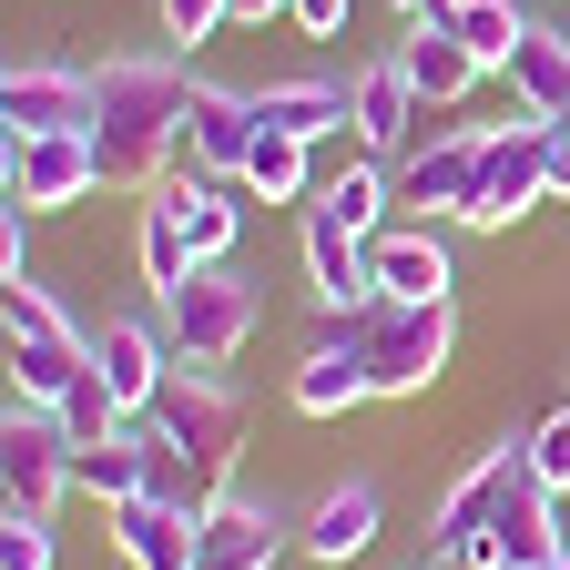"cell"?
I'll return each instance as SVG.
<instances>
[{
    "mask_svg": "<svg viewBox=\"0 0 570 570\" xmlns=\"http://www.w3.org/2000/svg\"><path fill=\"white\" fill-rule=\"evenodd\" d=\"M235 21V0H164V31L194 51V41H214V31H225Z\"/></svg>",
    "mask_w": 570,
    "mask_h": 570,
    "instance_id": "cell-33",
    "label": "cell"
},
{
    "mask_svg": "<svg viewBox=\"0 0 570 570\" xmlns=\"http://www.w3.org/2000/svg\"><path fill=\"white\" fill-rule=\"evenodd\" d=\"M367 540H377V489H367V479L326 489L316 510H306V530H296V550H306V560H326V570H346Z\"/></svg>",
    "mask_w": 570,
    "mask_h": 570,
    "instance_id": "cell-20",
    "label": "cell"
},
{
    "mask_svg": "<svg viewBox=\"0 0 570 570\" xmlns=\"http://www.w3.org/2000/svg\"><path fill=\"white\" fill-rule=\"evenodd\" d=\"M306 154H316V142H296V132H255L245 194H265V204H296V194H306Z\"/></svg>",
    "mask_w": 570,
    "mask_h": 570,
    "instance_id": "cell-28",
    "label": "cell"
},
{
    "mask_svg": "<svg viewBox=\"0 0 570 570\" xmlns=\"http://www.w3.org/2000/svg\"><path fill=\"white\" fill-rule=\"evenodd\" d=\"M540 194H550V122H540V112L489 122V132H479V184H469V204H459V225L499 235V225L530 214Z\"/></svg>",
    "mask_w": 570,
    "mask_h": 570,
    "instance_id": "cell-5",
    "label": "cell"
},
{
    "mask_svg": "<svg viewBox=\"0 0 570 570\" xmlns=\"http://www.w3.org/2000/svg\"><path fill=\"white\" fill-rule=\"evenodd\" d=\"M21 275H31V214L0 204V285H21Z\"/></svg>",
    "mask_w": 570,
    "mask_h": 570,
    "instance_id": "cell-34",
    "label": "cell"
},
{
    "mask_svg": "<svg viewBox=\"0 0 570 570\" xmlns=\"http://www.w3.org/2000/svg\"><path fill=\"white\" fill-rule=\"evenodd\" d=\"M11 336H82V326L51 306V285H31V275H21V285H11Z\"/></svg>",
    "mask_w": 570,
    "mask_h": 570,
    "instance_id": "cell-32",
    "label": "cell"
},
{
    "mask_svg": "<svg viewBox=\"0 0 570 570\" xmlns=\"http://www.w3.org/2000/svg\"><path fill=\"white\" fill-rule=\"evenodd\" d=\"M520 449H530V479H540V489L560 499V489H570V407H560V417H540Z\"/></svg>",
    "mask_w": 570,
    "mask_h": 570,
    "instance_id": "cell-31",
    "label": "cell"
},
{
    "mask_svg": "<svg viewBox=\"0 0 570 570\" xmlns=\"http://www.w3.org/2000/svg\"><path fill=\"white\" fill-rule=\"evenodd\" d=\"M346 316H356V346H367V377H377V397H417L428 377L449 367V346H459V316H449V296H439V306L367 296V306H346Z\"/></svg>",
    "mask_w": 570,
    "mask_h": 570,
    "instance_id": "cell-3",
    "label": "cell"
},
{
    "mask_svg": "<svg viewBox=\"0 0 570 570\" xmlns=\"http://www.w3.org/2000/svg\"><path fill=\"white\" fill-rule=\"evenodd\" d=\"M367 275H377V296H397V306H439L449 296V245L439 235H377Z\"/></svg>",
    "mask_w": 570,
    "mask_h": 570,
    "instance_id": "cell-22",
    "label": "cell"
},
{
    "mask_svg": "<svg viewBox=\"0 0 570 570\" xmlns=\"http://www.w3.org/2000/svg\"><path fill=\"white\" fill-rule=\"evenodd\" d=\"M397 61H407V82H417V102H428V112H449V102H459V92L479 82V51H469V41L449 31V21H417Z\"/></svg>",
    "mask_w": 570,
    "mask_h": 570,
    "instance_id": "cell-23",
    "label": "cell"
},
{
    "mask_svg": "<svg viewBox=\"0 0 570 570\" xmlns=\"http://www.w3.org/2000/svg\"><path fill=\"white\" fill-rule=\"evenodd\" d=\"M142 428L204 479V499H225V479H235V459H245V397L214 377V367H184L174 356V377H164V397L142 407Z\"/></svg>",
    "mask_w": 570,
    "mask_h": 570,
    "instance_id": "cell-2",
    "label": "cell"
},
{
    "mask_svg": "<svg viewBox=\"0 0 570 570\" xmlns=\"http://www.w3.org/2000/svg\"><path fill=\"white\" fill-rule=\"evenodd\" d=\"M0 122L11 132H92V71L21 61L11 82H0Z\"/></svg>",
    "mask_w": 570,
    "mask_h": 570,
    "instance_id": "cell-11",
    "label": "cell"
},
{
    "mask_svg": "<svg viewBox=\"0 0 570 570\" xmlns=\"http://www.w3.org/2000/svg\"><path fill=\"white\" fill-rule=\"evenodd\" d=\"M510 82H520V102L540 122H570V31H540L530 21V41L510 51Z\"/></svg>",
    "mask_w": 570,
    "mask_h": 570,
    "instance_id": "cell-26",
    "label": "cell"
},
{
    "mask_svg": "<svg viewBox=\"0 0 570 570\" xmlns=\"http://www.w3.org/2000/svg\"><path fill=\"white\" fill-rule=\"evenodd\" d=\"M82 377H92L82 336H11V407H61Z\"/></svg>",
    "mask_w": 570,
    "mask_h": 570,
    "instance_id": "cell-19",
    "label": "cell"
},
{
    "mask_svg": "<svg viewBox=\"0 0 570 570\" xmlns=\"http://www.w3.org/2000/svg\"><path fill=\"white\" fill-rule=\"evenodd\" d=\"M397 11H407V21H439V11H449V0H397Z\"/></svg>",
    "mask_w": 570,
    "mask_h": 570,
    "instance_id": "cell-37",
    "label": "cell"
},
{
    "mask_svg": "<svg viewBox=\"0 0 570 570\" xmlns=\"http://www.w3.org/2000/svg\"><path fill=\"white\" fill-rule=\"evenodd\" d=\"M255 122L265 132H296V142H326L356 122V82H265L255 92Z\"/></svg>",
    "mask_w": 570,
    "mask_h": 570,
    "instance_id": "cell-18",
    "label": "cell"
},
{
    "mask_svg": "<svg viewBox=\"0 0 570 570\" xmlns=\"http://www.w3.org/2000/svg\"><path fill=\"white\" fill-rule=\"evenodd\" d=\"M0 570H51V520L41 510H0Z\"/></svg>",
    "mask_w": 570,
    "mask_h": 570,
    "instance_id": "cell-30",
    "label": "cell"
},
{
    "mask_svg": "<svg viewBox=\"0 0 570 570\" xmlns=\"http://www.w3.org/2000/svg\"><path fill=\"white\" fill-rule=\"evenodd\" d=\"M255 92H225V82H194V112H184V164L194 174H225V184H245V164H255Z\"/></svg>",
    "mask_w": 570,
    "mask_h": 570,
    "instance_id": "cell-9",
    "label": "cell"
},
{
    "mask_svg": "<svg viewBox=\"0 0 570 570\" xmlns=\"http://www.w3.org/2000/svg\"><path fill=\"white\" fill-rule=\"evenodd\" d=\"M184 112H194V82L184 61H154V51H122L92 71V164L112 194H154L164 174H184Z\"/></svg>",
    "mask_w": 570,
    "mask_h": 570,
    "instance_id": "cell-1",
    "label": "cell"
},
{
    "mask_svg": "<svg viewBox=\"0 0 570 570\" xmlns=\"http://www.w3.org/2000/svg\"><path fill=\"white\" fill-rule=\"evenodd\" d=\"M520 479H530V449H520V439H499V449H489V459L439 499V510H428V550L479 560V550H489V520H499V499H510Z\"/></svg>",
    "mask_w": 570,
    "mask_h": 570,
    "instance_id": "cell-6",
    "label": "cell"
},
{
    "mask_svg": "<svg viewBox=\"0 0 570 570\" xmlns=\"http://www.w3.org/2000/svg\"><path fill=\"white\" fill-rule=\"evenodd\" d=\"M11 204L21 214H51V204H82L92 184H102V164H92V132H11Z\"/></svg>",
    "mask_w": 570,
    "mask_h": 570,
    "instance_id": "cell-8",
    "label": "cell"
},
{
    "mask_svg": "<svg viewBox=\"0 0 570 570\" xmlns=\"http://www.w3.org/2000/svg\"><path fill=\"white\" fill-rule=\"evenodd\" d=\"M306 285L326 296V316H346V306H367L377 296V275H367V235L346 225V214H326V204H306Z\"/></svg>",
    "mask_w": 570,
    "mask_h": 570,
    "instance_id": "cell-12",
    "label": "cell"
},
{
    "mask_svg": "<svg viewBox=\"0 0 570 570\" xmlns=\"http://www.w3.org/2000/svg\"><path fill=\"white\" fill-rule=\"evenodd\" d=\"M92 367H102V387L142 417V407L164 397V377H174V336H164V326H142V316H112V326L92 336Z\"/></svg>",
    "mask_w": 570,
    "mask_h": 570,
    "instance_id": "cell-13",
    "label": "cell"
},
{
    "mask_svg": "<svg viewBox=\"0 0 570 570\" xmlns=\"http://www.w3.org/2000/svg\"><path fill=\"white\" fill-rule=\"evenodd\" d=\"M316 204H326V214H346V225L377 245V214H387L397 194H387V164H346V174H336V184H326Z\"/></svg>",
    "mask_w": 570,
    "mask_h": 570,
    "instance_id": "cell-29",
    "label": "cell"
},
{
    "mask_svg": "<svg viewBox=\"0 0 570 570\" xmlns=\"http://www.w3.org/2000/svg\"><path fill=\"white\" fill-rule=\"evenodd\" d=\"M132 255H142V285L154 296H174V285L204 265V245H194V225H184V204L154 184V204H142V225H132Z\"/></svg>",
    "mask_w": 570,
    "mask_h": 570,
    "instance_id": "cell-24",
    "label": "cell"
},
{
    "mask_svg": "<svg viewBox=\"0 0 570 570\" xmlns=\"http://www.w3.org/2000/svg\"><path fill=\"white\" fill-rule=\"evenodd\" d=\"M164 194L184 204V225H194L204 265H225V255H235V235H245V204L225 194V174H194V164H184V174H164Z\"/></svg>",
    "mask_w": 570,
    "mask_h": 570,
    "instance_id": "cell-25",
    "label": "cell"
},
{
    "mask_svg": "<svg viewBox=\"0 0 570 570\" xmlns=\"http://www.w3.org/2000/svg\"><path fill=\"white\" fill-rule=\"evenodd\" d=\"M255 316H265V296H255L235 265H194L174 296H164V336H174L184 367H235L245 336H255Z\"/></svg>",
    "mask_w": 570,
    "mask_h": 570,
    "instance_id": "cell-4",
    "label": "cell"
},
{
    "mask_svg": "<svg viewBox=\"0 0 570 570\" xmlns=\"http://www.w3.org/2000/svg\"><path fill=\"white\" fill-rule=\"evenodd\" d=\"M560 407H570V397H560Z\"/></svg>",
    "mask_w": 570,
    "mask_h": 570,
    "instance_id": "cell-40",
    "label": "cell"
},
{
    "mask_svg": "<svg viewBox=\"0 0 570 570\" xmlns=\"http://www.w3.org/2000/svg\"><path fill=\"white\" fill-rule=\"evenodd\" d=\"M469 51H479V71H510V51L530 41V21L510 11V0H449V11H439Z\"/></svg>",
    "mask_w": 570,
    "mask_h": 570,
    "instance_id": "cell-27",
    "label": "cell"
},
{
    "mask_svg": "<svg viewBox=\"0 0 570 570\" xmlns=\"http://www.w3.org/2000/svg\"><path fill=\"white\" fill-rule=\"evenodd\" d=\"M550 570H570V550H560V560H550Z\"/></svg>",
    "mask_w": 570,
    "mask_h": 570,
    "instance_id": "cell-39",
    "label": "cell"
},
{
    "mask_svg": "<svg viewBox=\"0 0 570 570\" xmlns=\"http://www.w3.org/2000/svg\"><path fill=\"white\" fill-rule=\"evenodd\" d=\"M285 21H296L306 41H336L346 31V0H285Z\"/></svg>",
    "mask_w": 570,
    "mask_h": 570,
    "instance_id": "cell-35",
    "label": "cell"
},
{
    "mask_svg": "<svg viewBox=\"0 0 570 570\" xmlns=\"http://www.w3.org/2000/svg\"><path fill=\"white\" fill-rule=\"evenodd\" d=\"M417 132H428V102L407 82V61H367L356 71V142L367 154H407Z\"/></svg>",
    "mask_w": 570,
    "mask_h": 570,
    "instance_id": "cell-14",
    "label": "cell"
},
{
    "mask_svg": "<svg viewBox=\"0 0 570 570\" xmlns=\"http://www.w3.org/2000/svg\"><path fill=\"white\" fill-rule=\"evenodd\" d=\"M356 397H377L367 346H356V336H316V346H306V367H296V407H306V417H346Z\"/></svg>",
    "mask_w": 570,
    "mask_h": 570,
    "instance_id": "cell-21",
    "label": "cell"
},
{
    "mask_svg": "<svg viewBox=\"0 0 570 570\" xmlns=\"http://www.w3.org/2000/svg\"><path fill=\"white\" fill-rule=\"evenodd\" d=\"M275 550H285V520L245 510V499H214L194 530V570H275Z\"/></svg>",
    "mask_w": 570,
    "mask_h": 570,
    "instance_id": "cell-16",
    "label": "cell"
},
{
    "mask_svg": "<svg viewBox=\"0 0 570 570\" xmlns=\"http://www.w3.org/2000/svg\"><path fill=\"white\" fill-rule=\"evenodd\" d=\"M479 570H520V560H479Z\"/></svg>",
    "mask_w": 570,
    "mask_h": 570,
    "instance_id": "cell-38",
    "label": "cell"
},
{
    "mask_svg": "<svg viewBox=\"0 0 570 570\" xmlns=\"http://www.w3.org/2000/svg\"><path fill=\"white\" fill-rule=\"evenodd\" d=\"M194 530L204 510H174V499H122L112 510V550L132 570H194Z\"/></svg>",
    "mask_w": 570,
    "mask_h": 570,
    "instance_id": "cell-15",
    "label": "cell"
},
{
    "mask_svg": "<svg viewBox=\"0 0 570 570\" xmlns=\"http://www.w3.org/2000/svg\"><path fill=\"white\" fill-rule=\"evenodd\" d=\"M285 11V0H235V21H275Z\"/></svg>",
    "mask_w": 570,
    "mask_h": 570,
    "instance_id": "cell-36",
    "label": "cell"
},
{
    "mask_svg": "<svg viewBox=\"0 0 570 570\" xmlns=\"http://www.w3.org/2000/svg\"><path fill=\"white\" fill-rule=\"evenodd\" d=\"M0 489H11V510H41L71 489V428L51 407H11V428H0Z\"/></svg>",
    "mask_w": 570,
    "mask_h": 570,
    "instance_id": "cell-7",
    "label": "cell"
},
{
    "mask_svg": "<svg viewBox=\"0 0 570 570\" xmlns=\"http://www.w3.org/2000/svg\"><path fill=\"white\" fill-rule=\"evenodd\" d=\"M560 550H570V530L550 520V489H540V479H520L510 499H499V520H489V550H479V560H520V570H550ZM479 560H469V570H479Z\"/></svg>",
    "mask_w": 570,
    "mask_h": 570,
    "instance_id": "cell-17",
    "label": "cell"
},
{
    "mask_svg": "<svg viewBox=\"0 0 570 570\" xmlns=\"http://www.w3.org/2000/svg\"><path fill=\"white\" fill-rule=\"evenodd\" d=\"M479 184V132H417L407 154L387 164V194L417 204V214H459Z\"/></svg>",
    "mask_w": 570,
    "mask_h": 570,
    "instance_id": "cell-10",
    "label": "cell"
}]
</instances>
